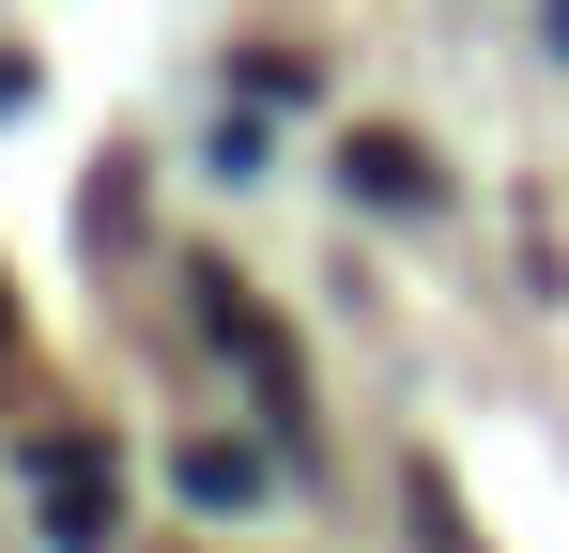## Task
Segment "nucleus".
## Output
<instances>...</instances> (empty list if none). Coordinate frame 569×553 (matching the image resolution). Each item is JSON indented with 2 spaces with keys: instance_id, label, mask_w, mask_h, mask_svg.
<instances>
[{
  "instance_id": "obj_1",
  "label": "nucleus",
  "mask_w": 569,
  "mask_h": 553,
  "mask_svg": "<svg viewBox=\"0 0 569 553\" xmlns=\"http://www.w3.org/2000/svg\"><path fill=\"white\" fill-rule=\"evenodd\" d=\"M31 492H47V553H108L123 539V461L93 431H47L31 446Z\"/></svg>"
},
{
  "instance_id": "obj_6",
  "label": "nucleus",
  "mask_w": 569,
  "mask_h": 553,
  "mask_svg": "<svg viewBox=\"0 0 569 553\" xmlns=\"http://www.w3.org/2000/svg\"><path fill=\"white\" fill-rule=\"evenodd\" d=\"M539 31H555V62H569V0H539Z\"/></svg>"
},
{
  "instance_id": "obj_5",
  "label": "nucleus",
  "mask_w": 569,
  "mask_h": 553,
  "mask_svg": "<svg viewBox=\"0 0 569 553\" xmlns=\"http://www.w3.org/2000/svg\"><path fill=\"white\" fill-rule=\"evenodd\" d=\"M0 108H31V62H16V47H0Z\"/></svg>"
},
{
  "instance_id": "obj_3",
  "label": "nucleus",
  "mask_w": 569,
  "mask_h": 553,
  "mask_svg": "<svg viewBox=\"0 0 569 553\" xmlns=\"http://www.w3.org/2000/svg\"><path fill=\"white\" fill-rule=\"evenodd\" d=\"M339 184H355L370 215H431V200H447V170H431L400 123H355V139H339Z\"/></svg>"
},
{
  "instance_id": "obj_4",
  "label": "nucleus",
  "mask_w": 569,
  "mask_h": 553,
  "mask_svg": "<svg viewBox=\"0 0 569 553\" xmlns=\"http://www.w3.org/2000/svg\"><path fill=\"white\" fill-rule=\"evenodd\" d=\"M170 492H186V507H216V523H247L278 476H262V446H231V431H186V446H170Z\"/></svg>"
},
{
  "instance_id": "obj_2",
  "label": "nucleus",
  "mask_w": 569,
  "mask_h": 553,
  "mask_svg": "<svg viewBox=\"0 0 569 553\" xmlns=\"http://www.w3.org/2000/svg\"><path fill=\"white\" fill-rule=\"evenodd\" d=\"M200 323H216V339H231V354H247V384H262V415H308V384H292V339H278V308H262V292H231V276H200Z\"/></svg>"
},
{
  "instance_id": "obj_7",
  "label": "nucleus",
  "mask_w": 569,
  "mask_h": 553,
  "mask_svg": "<svg viewBox=\"0 0 569 553\" xmlns=\"http://www.w3.org/2000/svg\"><path fill=\"white\" fill-rule=\"evenodd\" d=\"M0 354H16V292H0Z\"/></svg>"
}]
</instances>
